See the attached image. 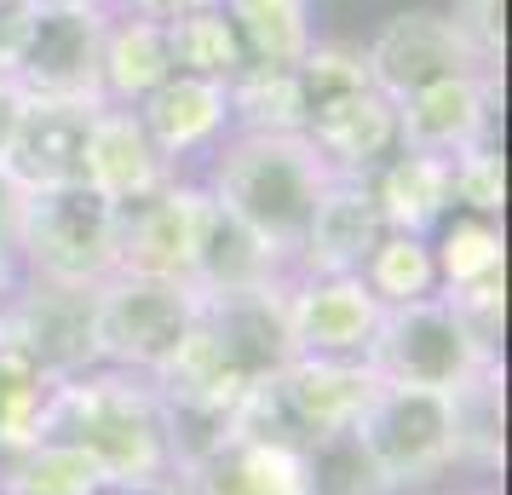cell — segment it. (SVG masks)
Returning <instances> with one entry per match:
<instances>
[{
	"mask_svg": "<svg viewBox=\"0 0 512 495\" xmlns=\"http://www.w3.org/2000/svg\"><path fill=\"white\" fill-rule=\"evenodd\" d=\"M185 495H305L300 455L277 444H259L248 432H225L196 461L179 467Z\"/></svg>",
	"mask_w": 512,
	"mask_h": 495,
	"instance_id": "cell-17",
	"label": "cell"
},
{
	"mask_svg": "<svg viewBox=\"0 0 512 495\" xmlns=\"http://www.w3.org/2000/svg\"><path fill=\"white\" fill-rule=\"evenodd\" d=\"M328 179L334 173L305 133H242L213 167V196L294 265Z\"/></svg>",
	"mask_w": 512,
	"mask_h": 495,
	"instance_id": "cell-2",
	"label": "cell"
},
{
	"mask_svg": "<svg viewBox=\"0 0 512 495\" xmlns=\"http://www.w3.org/2000/svg\"><path fill=\"white\" fill-rule=\"evenodd\" d=\"M374 380H392V386H420V392H443L455 398L461 386L484 375L489 363H501L489 340L472 334L449 294H426L409 306H386L380 311V329L369 340Z\"/></svg>",
	"mask_w": 512,
	"mask_h": 495,
	"instance_id": "cell-3",
	"label": "cell"
},
{
	"mask_svg": "<svg viewBox=\"0 0 512 495\" xmlns=\"http://www.w3.org/2000/svg\"><path fill=\"white\" fill-rule=\"evenodd\" d=\"M29 0H0V18H12V12H24Z\"/></svg>",
	"mask_w": 512,
	"mask_h": 495,
	"instance_id": "cell-38",
	"label": "cell"
},
{
	"mask_svg": "<svg viewBox=\"0 0 512 495\" xmlns=\"http://www.w3.org/2000/svg\"><path fill=\"white\" fill-rule=\"evenodd\" d=\"M300 478H305V495H392L380 461L357 438V426L311 438L300 449Z\"/></svg>",
	"mask_w": 512,
	"mask_h": 495,
	"instance_id": "cell-23",
	"label": "cell"
},
{
	"mask_svg": "<svg viewBox=\"0 0 512 495\" xmlns=\"http://www.w3.org/2000/svg\"><path fill=\"white\" fill-rule=\"evenodd\" d=\"M202 6H219V0H127V12H139V18H156V24H173V18H185V12H202Z\"/></svg>",
	"mask_w": 512,
	"mask_h": 495,
	"instance_id": "cell-34",
	"label": "cell"
},
{
	"mask_svg": "<svg viewBox=\"0 0 512 495\" xmlns=\"http://www.w3.org/2000/svg\"><path fill=\"white\" fill-rule=\"evenodd\" d=\"M380 208H374L369 179H328V190L317 196V213L305 225V242L294 265L305 277H346V271H363L369 248L380 242Z\"/></svg>",
	"mask_w": 512,
	"mask_h": 495,
	"instance_id": "cell-16",
	"label": "cell"
},
{
	"mask_svg": "<svg viewBox=\"0 0 512 495\" xmlns=\"http://www.w3.org/2000/svg\"><path fill=\"white\" fill-rule=\"evenodd\" d=\"M98 495H185L179 478H139V484H104Z\"/></svg>",
	"mask_w": 512,
	"mask_h": 495,
	"instance_id": "cell-36",
	"label": "cell"
},
{
	"mask_svg": "<svg viewBox=\"0 0 512 495\" xmlns=\"http://www.w3.org/2000/svg\"><path fill=\"white\" fill-rule=\"evenodd\" d=\"M449 24L466 41V52L478 58V70H501L507 58V0H455L449 6Z\"/></svg>",
	"mask_w": 512,
	"mask_h": 495,
	"instance_id": "cell-32",
	"label": "cell"
},
{
	"mask_svg": "<svg viewBox=\"0 0 512 495\" xmlns=\"http://www.w3.org/2000/svg\"><path fill=\"white\" fill-rule=\"evenodd\" d=\"M173 75L167 29L156 18H110L104 24V52H98V104H144V98Z\"/></svg>",
	"mask_w": 512,
	"mask_h": 495,
	"instance_id": "cell-21",
	"label": "cell"
},
{
	"mask_svg": "<svg viewBox=\"0 0 512 495\" xmlns=\"http://www.w3.org/2000/svg\"><path fill=\"white\" fill-rule=\"evenodd\" d=\"M374 208L386 231L432 236L455 213V190H449V156H426V150H403L397 144L386 162L369 173Z\"/></svg>",
	"mask_w": 512,
	"mask_h": 495,
	"instance_id": "cell-19",
	"label": "cell"
},
{
	"mask_svg": "<svg viewBox=\"0 0 512 495\" xmlns=\"http://www.w3.org/2000/svg\"><path fill=\"white\" fill-rule=\"evenodd\" d=\"M225 93L242 133H305V98L294 70H242Z\"/></svg>",
	"mask_w": 512,
	"mask_h": 495,
	"instance_id": "cell-28",
	"label": "cell"
},
{
	"mask_svg": "<svg viewBox=\"0 0 512 495\" xmlns=\"http://www.w3.org/2000/svg\"><path fill=\"white\" fill-rule=\"evenodd\" d=\"M369 81L386 98H403L415 87H432L443 75H489L478 70V58L466 52V41L455 35V24L443 12H397L380 24V35L363 52Z\"/></svg>",
	"mask_w": 512,
	"mask_h": 495,
	"instance_id": "cell-11",
	"label": "cell"
},
{
	"mask_svg": "<svg viewBox=\"0 0 512 495\" xmlns=\"http://www.w3.org/2000/svg\"><path fill=\"white\" fill-rule=\"evenodd\" d=\"M397 144L426 156H455L495 133V75H443L432 87L392 98Z\"/></svg>",
	"mask_w": 512,
	"mask_h": 495,
	"instance_id": "cell-13",
	"label": "cell"
},
{
	"mask_svg": "<svg viewBox=\"0 0 512 495\" xmlns=\"http://www.w3.org/2000/svg\"><path fill=\"white\" fill-rule=\"evenodd\" d=\"M41 438H64L81 455H93L110 484H139V478H179L167 409L156 398L150 375H70L52 386Z\"/></svg>",
	"mask_w": 512,
	"mask_h": 495,
	"instance_id": "cell-1",
	"label": "cell"
},
{
	"mask_svg": "<svg viewBox=\"0 0 512 495\" xmlns=\"http://www.w3.org/2000/svg\"><path fill=\"white\" fill-rule=\"evenodd\" d=\"M449 190H455V208L461 213H495L507 208V173H501V150H495V133H484L478 144H466L449 156Z\"/></svg>",
	"mask_w": 512,
	"mask_h": 495,
	"instance_id": "cell-31",
	"label": "cell"
},
{
	"mask_svg": "<svg viewBox=\"0 0 512 495\" xmlns=\"http://www.w3.org/2000/svg\"><path fill=\"white\" fill-rule=\"evenodd\" d=\"M282 254L259 231H248L213 190L196 196V265H190V288L208 294H242V288H271L282 283Z\"/></svg>",
	"mask_w": 512,
	"mask_h": 495,
	"instance_id": "cell-14",
	"label": "cell"
},
{
	"mask_svg": "<svg viewBox=\"0 0 512 495\" xmlns=\"http://www.w3.org/2000/svg\"><path fill=\"white\" fill-rule=\"evenodd\" d=\"M242 47V70H294L317 47L311 0H219Z\"/></svg>",
	"mask_w": 512,
	"mask_h": 495,
	"instance_id": "cell-22",
	"label": "cell"
},
{
	"mask_svg": "<svg viewBox=\"0 0 512 495\" xmlns=\"http://www.w3.org/2000/svg\"><path fill=\"white\" fill-rule=\"evenodd\" d=\"M18 116H24V93L12 81H0V167H6V150H12V133H18Z\"/></svg>",
	"mask_w": 512,
	"mask_h": 495,
	"instance_id": "cell-35",
	"label": "cell"
},
{
	"mask_svg": "<svg viewBox=\"0 0 512 495\" xmlns=\"http://www.w3.org/2000/svg\"><path fill=\"white\" fill-rule=\"evenodd\" d=\"M162 29H167V52H173V75H196V81H219V87H231L242 75V47H236L225 6L185 12Z\"/></svg>",
	"mask_w": 512,
	"mask_h": 495,
	"instance_id": "cell-25",
	"label": "cell"
},
{
	"mask_svg": "<svg viewBox=\"0 0 512 495\" xmlns=\"http://www.w3.org/2000/svg\"><path fill=\"white\" fill-rule=\"evenodd\" d=\"M196 306L202 294L185 283L116 271L93 288V357L127 375H156L196 329Z\"/></svg>",
	"mask_w": 512,
	"mask_h": 495,
	"instance_id": "cell-6",
	"label": "cell"
},
{
	"mask_svg": "<svg viewBox=\"0 0 512 495\" xmlns=\"http://www.w3.org/2000/svg\"><path fill=\"white\" fill-rule=\"evenodd\" d=\"M18 208H24V190H12L0 179V260L18 254Z\"/></svg>",
	"mask_w": 512,
	"mask_h": 495,
	"instance_id": "cell-33",
	"label": "cell"
},
{
	"mask_svg": "<svg viewBox=\"0 0 512 495\" xmlns=\"http://www.w3.org/2000/svg\"><path fill=\"white\" fill-rule=\"evenodd\" d=\"M93 116H98L93 98H24V116H18V133H12L0 179L12 190L81 185Z\"/></svg>",
	"mask_w": 512,
	"mask_h": 495,
	"instance_id": "cell-10",
	"label": "cell"
},
{
	"mask_svg": "<svg viewBox=\"0 0 512 495\" xmlns=\"http://www.w3.org/2000/svg\"><path fill=\"white\" fill-rule=\"evenodd\" d=\"M501 363L455 392V461L472 467H501V432H507V403H501Z\"/></svg>",
	"mask_w": 512,
	"mask_h": 495,
	"instance_id": "cell-29",
	"label": "cell"
},
{
	"mask_svg": "<svg viewBox=\"0 0 512 495\" xmlns=\"http://www.w3.org/2000/svg\"><path fill=\"white\" fill-rule=\"evenodd\" d=\"M144 121V133L150 144L162 150L167 162H179L190 150H208L219 133H225V121H231V93L219 87V81H196V75H167L156 93L133 104Z\"/></svg>",
	"mask_w": 512,
	"mask_h": 495,
	"instance_id": "cell-20",
	"label": "cell"
},
{
	"mask_svg": "<svg viewBox=\"0 0 512 495\" xmlns=\"http://www.w3.org/2000/svg\"><path fill=\"white\" fill-rule=\"evenodd\" d=\"M432 265H438V288H449V294L489 283L507 265V236L484 213H449L438 225V242H432Z\"/></svg>",
	"mask_w": 512,
	"mask_h": 495,
	"instance_id": "cell-24",
	"label": "cell"
},
{
	"mask_svg": "<svg viewBox=\"0 0 512 495\" xmlns=\"http://www.w3.org/2000/svg\"><path fill=\"white\" fill-rule=\"evenodd\" d=\"M167 179H173V162L150 144L139 110H127V104H98L93 133H87L81 185L98 190L110 208H121V202H139L150 190H162Z\"/></svg>",
	"mask_w": 512,
	"mask_h": 495,
	"instance_id": "cell-15",
	"label": "cell"
},
{
	"mask_svg": "<svg viewBox=\"0 0 512 495\" xmlns=\"http://www.w3.org/2000/svg\"><path fill=\"white\" fill-rule=\"evenodd\" d=\"M104 484L110 478L98 472L93 455H81L64 438H35V444H24L18 467L6 478V495H98Z\"/></svg>",
	"mask_w": 512,
	"mask_h": 495,
	"instance_id": "cell-27",
	"label": "cell"
},
{
	"mask_svg": "<svg viewBox=\"0 0 512 495\" xmlns=\"http://www.w3.org/2000/svg\"><path fill=\"white\" fill-rule=\"evenodd\" d=\"M196 329L219 357V369L248 392L259 380H271L294 357L288 340V283L271 288H242V294H208L196 306Z\"/></svg>",
	"mask_w": 512,
	"mask_h": 495,
	"instance_id": "cell-8",
	"label": "cell"
},
{
	"mask_svg": "<svg viewBox=\"0 0 512 495\" xmlns=\"http://www.w3.org/2000/svg\"><path fill=\"white\" fill-rule=\"evenodd\" d=\"M294 75H300V98H305V121L317 116V110H328V104H346V98L369 93V64H363V52L357 47H311L294 64Z\"/></svg>",
	"mask_w": 512,
	"mask_h": 495,
	"instance_id": "cell-30",
	"label": "cell"
},
{
	"mask_svg": "<svg viewBox=\"0 0 512 495\" xmlns=\"http://www.w3.org/2000/svg\"><path fill=\"white\" fill-rule=\"evenodd\" d=\"M18 254L35 283L98 288L116 277V208L87 185L24 190L18 208Z\"/></svg>",
	"mask_w": 512,
	"mask_h": 495,
	"instance_id": "cell-5",
	"label": "cell"
},
{
	"mask_svg": "<svg viewBox=\"0 0 512 495\" xmlns=\"http://www.w3.org/2000/svg\"><path fill=\"white\" fill-rule=\"evenodd\" d=\"M12 294H18V283H12V271H6V260H0V323H6V311L18 306Z\"/></svg>",
	"mask_w": 512,
	"mask_h": 495,
	"instance_id": "cell-37",
	"label": "cell"
},
{
	"mask_svg": "<svg viewBox=\"0 0 512 495\" xmlns=\"http://www.w3.org/2000/svg\"><path fill=\"white\" fill-rule=\"evenodd\" d=\"M305 139L317 144V156L328 162V173L369 179L374 167L397 150V110L380 87H369V93L346 98V104L317 110V116L305 121Z\"/></svg>",
	"mask_w": 512,
	"mask_h": 495,
	"instance_id": "cell-18",
	"label": "cell"
},
{
	"mask_svg": "<svg viewBox=\"0 0 512 495\" xmlns=\"http://www.w3.org/2000/svg\"><path fill=\"white\" fill-rule=\"evenodd\" d=\"M363 288H369L380 306H409V300H426L438 294V265H432V242L409 231H380V242L363 260Z\"/></svg>",
	"mask_w": 512,
	"mask_h": 495,
	"instance_id": "cell-26",
	"label": "cell"
},
{
	"mask_svg": "<svg viewBox=\"0 0 512 495\" xmlns=\"http://www.w3.org/2000/svg\"><path fill=\"white\" fill-rule=\"evenodd\" d=\"M380 311L386 306L363 288L357 271L288 283V340H294V357H369Z\"/></svg>",
	"mask_w": 512,
	"mask_h": 495,
	"instance_id": "cell-12",
	"label": "cell"
},
{
	"mask_svg": "<svg viewBox=\"0 0 512 495\" xmlns=\"http://www.w3.org/2000/svg\"><path fill=\"white\" fill-rule=\"evenodd\" d=\"M357 438L369 444L392 490L432 484L455 467V398L380 380L357 415Z\"/></svg>",
	"mask_w": 512,
	"mask_h": 495,
	"instance_id": "cell-7",
	"label": "cell"
},
{
	"mask_svg": "<svg viewBox=\"0 0 512 495\" xmlns=\"http://www.w3.org/2000/svg\"><path fill=\"white\" fill-rule=\"evenodd\" d=\"M104 24L110 12L29 0L24 12L0 18V81H12L24 98H93L98 104Z\"/></svg>",
	"mask_w": 512,
	"mask_h": 495,
	"instance_id": "cell-4",
	"label": "cell"
},
{
	"mask_svg": "<svg viewBox=\"0 0 512 495\" xmlns=\"http://www.w3.org/2000/svg\"><path fill=\"white\" fill-rule=\"evenodd\" d=\"M196 185L167 179L139 202L116 208V271L127 277H162V283L190 288V265H196Z\"/></svg>",
	"mask_w": 512,
	"mask_h": 495,
	"instance_id": "cell-9",
	"label": "cell"
}]
</instances>
